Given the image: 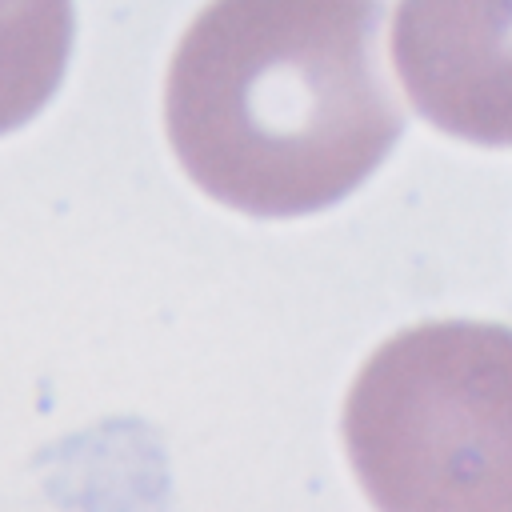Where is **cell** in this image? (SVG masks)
I'll return each instance as SVG.
<instances>
[{
	"mask_svg": "<svg viewBox=\"0 0 512 512\" xmlns=\"http://www.w3.org/2000/svg\"><path fill=\"white\" fill-rule=\"evenodd\" d=\"M392 60L412 108L440 132L512 144V0H400Z\"/></svg>",
	"mask_w": 512,
	"mask_h": 512,
	"instance_id": "obj_3",
	"label": "cell"
},
{
	"mask_svg": "<svg viewBox=\"0 0 512 512\" xmlns=\"http://www.w3.org/2000/svg\"><path fill=\"white\" fill-rule=\"evenodd\" d=\"M344 444L388 512H512V328L432 320L384 340L348 392Z\"/></svg>",
	"mask_w": 512,
	"mask_h": 512,
	"instance_id": "obj_2",
	"label": "cell"
},
{
	"mask_svg": "<svg viewBox=\"0 0 512 512\" xmlns=\"http://www.w3.org/2000/svg\"><path fill=\"white\" fill-rule=\"evenodd\" d=\"M72 48V0H0V132L56 92Z\"/></svg>",
	"mask_w": 512,
	"mask_h": 512,
	"instance_id": "obj_4",
	"label": "cell"
},
{
	"mask_svg": "<svg viewBox=\"0 0 512 512\" xmlns=\"http://www.w3.org/2000/svg\"><path fill=\"white\" fill-rule=\"evenodd\" d=\"M380 0H212L164 84L184 172L252 216H304L352 192L396 144Z\"/></svg>",
	"mask_w": 512,
	"mask_h": 512,
	"instance_id": "obj_1",
	"label": "cell"
}]
</instances>
